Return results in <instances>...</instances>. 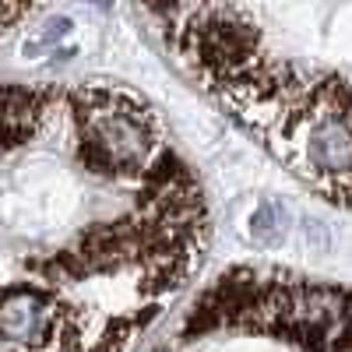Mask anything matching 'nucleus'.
<instances>
[{
  "label": "nucleus",
  "instance_id": "obj_1",
  "mask_svg": "<svg viewBox=\"0 0 352 352\" xmlns=\"http://www.w3.org/2000/svg\"><path fill=\"white\" fill-rule=\"evenodd\" d=\"M74 131H78V162L120 184H144L162 169L169 152L162 148L159 116L134 92L113 85H85L71 92Z\"/></svg>",
  "mask_w": 352,
  "mask_h": 352
}]
</instances>
